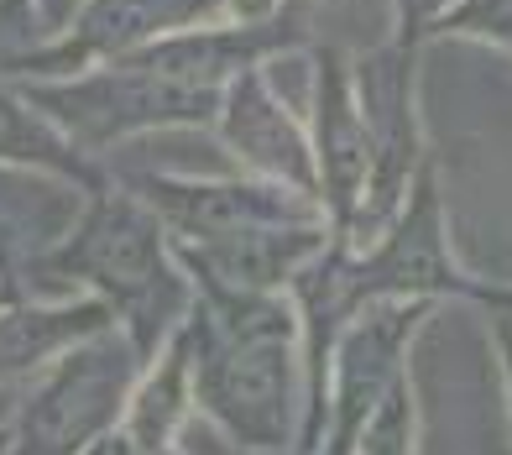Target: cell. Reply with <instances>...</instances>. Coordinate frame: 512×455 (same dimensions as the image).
Here are the masks:
<instances>
[{
  "mask_svg": "<svg viewBox=\"0 0 512 455\" xmlns=\"http://www.w3.org/2000/svg\"><path fill=\"white\" fill-rule=\"evenodd\" d=\"M450 6L455 0H392V37L408 42V48H424Z\"/></svg>",
  "mask_w": 512,
  "mask_h": 455,
  "instance_id": "cell-18",
  "label": "cell"
},
{
  "mask_svg": "<svg viewBox=\"0 0 512 455\" xmlns=\"http://www.w3.org/2000/svg\"><path fill=\"white\" fill-rule=\"evenodd\" d=\"M194 408L241 455L298 450L304 440V325L288 293L194 288L189 320Z\"/></svg>",
  "mask_w": 512,
  "mask_h": 455,
  "instance_id": "cell-1",
  "label": "cell"
},
{
  "mask_svg": "<svg viewBox=\"0 0 512 455\" xmlns=\"http://www.w3.org/2000/svg\"><path fill=\"white\" fill-rule=\"evenodd\" d=\"M225 21H236V27H262V21H277L283 11H293L298 0H215Z\"/></svg>",
  "mask_w": 512,
  "mask_h": 455,
  "instance_id": "cell-19",
  "label": "cell"
},
{
  "mask_svg": "<svg viewBox=\"0 0 512 455\" xmlns=\"http://www.w3.org/2000/svg\"><path fill=\"white\" fill-rule=\"evenodd\" d=\"M418 53L424 48H408L398 37H387L371 53H356V95L371 136V184L351 231V252L371 246L398 220L413 178L429 163L424 121H418Z\"/></svg>",
  "mask_w": 512,
  "mask_h": 455,
  "instance_id": "cell-6",
  "label": "cell"
},
{
  "mask_svg": "<svg viewBox=\"0 0 512 455\" xmlns=\"http://www.w3.org/2000/svg\"><path fill=\"white\" fill-rule=\"evenodd\" d=\"M37 116H48L84 157L105 163V152L136 142L152 131H183V126H215L220 89L178 84L168 74H152L142 63H110L89 68L74 79H42L16 84Z\"/></svg>",
  "mask_w": 512,
  "mask_h": 455,
  "instance_id": "cell-4",
  "label": "cell"
},
{
  "mask_svg": "<svg viewBox=\"0 0 512 455\" xmlns=\"http://www.w3.org/2000/svg\"><path fill=\"white\" fill-rule=\"evenodd\" d=\"M142 367V351L121 330L63 351L53 367L21 382L11 455H84L110 440L126 419Z\"/></svg>",
  "mask_w": 512,
  "mask_h": 455,
  "instance_id": "cell-5",
  "label": "cell"
},
{
  "mask_svg": "<svg viewBox=\"0 0 512 455\" xmlns=\"http://www.w3.org/2000/svg\"><path fill=\"white\" fill-rule=\"evenodd\" d=\"M309 142L319 173V210L330 225V241L351 246L361 199L371 184V136L356 95V53L340 42L314 48V89H309Z\"/></svg>",
  "mask_w": 512,
  "mask_h": 455,
  "instance_id": "cell-9",
  "label": "cell"
},
{
  "mask_svg": "<svg viewBox=\"0 0 512 455\" xmlns=\"http://www.w3.org/2000/svg\"><path fill=\"white\" fill-rule=\"evenodd\" d=\"M84 455H131V445L121 440V429H115V435H110V440H100L95 450H84Z\"/></svg>",
  "mask_w": 512,
  "mask_h": 455,
  "instance_id": "cell-21",
  "label": "cell"
},
{
  "mask_svg": "<svg viewBox=\"0 0 512 455\" xmlns=\"http://www.w3.org/2000/svg\"><path fill=\"white\" fill-rule=\"evenodd\" d=\"M21 299H100L142 361H152L183 330L194 309V283L178 267L168 231L136 194L110 184L84 199L53 252H42L21 272Z\"/></svg>",
  "mask_w": 512,
  "mask_h": 455,
  "instance_id": "cell-2",
  "label": "cell"
},
{
  "mask_svg": "<svg viewBox=\"0 0 512 455\" xmlns=\"http://www.w3.org/2000/svg\"><path fill=\"white\" fill-rule=\"evenodd\" d=\"M168 246L194 288L288 293V283L330 246V225H267V231H246L225 241H199V246L168 241Z\"/></svg>",
  "mask_w": 512,
  "mask_h": 455,
  "instance_id": "cell-12",
  "label": "cell"
},
{
  "mask_svg": "<svg viewBox=\"0 0 512 455\" xmlns=\"http://www.w3.org/2000/svg\"><path fill=\"white\" fill-rule=\"evenodd\" d=\"M32 6H37V16H42V27H48V37H63L89 0H32Z\"/></svg>",
  "mask_w": 512,
  "mask_h": 455,
  "instance_id": "cell-20",
  "label": "cell"
},
{
  "mask_svg": "<svg viewBox=\"0 0 512 455\" xmlns=\"http://www.w3.org/2000/svg\"><path fill=\"white\" fill-rule=\"evenodd\" d=\"M220 6L215 0H89L74 16V27L53 37L11 84H42V79H74L89 68L126 63L142 48L194 27H215Z\"/></svg>",
  "mask_w": 512,
  "mask_h": 455,
  "instance_id": "cell-10",
  "label": "cell"
},
{
  "mask_svg": "<svg viewBox=\"0 0 512 455\" xmlns=\"http://www.w3.org/2000/svg\"><path fill=\"white\" fill-rule=\"evenodd\" d=\"M324 272L340 293L345 314H356L366 304H445V299H465V304H486L492 283L465 272V262L455 257L450 241V215H445V189H439V163L429 157L424 173L413 178V189L403 199L398 220L387 231L351 252V246L330 241L324 246Z\"/></svg>",
  "mask_w": 512,
  "mask_h": 455,
  "instance_id": "cell-3",
  "label": "cell"
},
{
  "mask_svg": "<svg viewBox=\"0 0 512 455\" xmlns=\"http://www.w3.org/2000/svg\"><path fill=\"white\" fill-rule=\"evenodd\" d=\"M84 199L89 194L63 178L0 163V278L21 288V272L74 231Z\"/></svg>",
  "mask_w": 512,
  "mask_h": 455,
  "instance_id": "cell-13",
  "label": "cell"
},
{
  "mask_svg": "<svg viewBox=\"0 0 512 455\" xmlns=\"http://www.w3.org/2000/svg\"><path fill=\"white\" fill-rule=\"evenodd\" d=\"M215 131H220V147L236 157L246 178L283 184V189H293V194L319 199V173H314L309 126L298 121L283 100H277L267 68H246L241 79L225 84Z\"/></svg>",
  "mask_w": 512,
  "mask_h": 455,
  "instance_id": "cell-11",
  "label": "cell"
},
{
  "mask_svg": "<svg viewBox=\"0 0 512 455\" xmlns=\"http://www.w3.org/2000/svg\"><path fill=\"white\" fill-rule=\"evenodd\" d=\"M0 163L63 178V184H74L84 194H100V189L115 184L105 163L84 157L48 116H37V110L27 105V95L6 79H0Z\"/></svg>",
  "mask_w": 512,
  "mask_h": 455,
  "instance_id": "cell-15",
  "label": "cell"
},
{
  "mask_svg": "<svg viewBox=\"0 0 512 455\" xmlns=\"http://www.w3.org/2000/svg\"><path fill=\"white\" fill-rule=\"evenodd\" d=\"M21 304V288H11L6 278H0V314H6V309H16Z\"/></svg>",
  "mask_w": 512,
  "mask_h": 455,
  "instance_id": "cell-22",
  "label": "cell"
},
{
  "mask_svg": "<svg viewBox=\"0 0 512 455\" xmlns=\"http://www.w3.org/2000/svg\"><path fill=\"white\" fill-rule=\"evenodd\" d=\"M131 455H136V450H131ZM162 455H183V450H162Z\"/></svg>",
  "mask_w": 512,
  "mask_h": 455,
  "instance_id": "cell-24",
  "label": "cell"
},
{
  "mask_svg": "<svg viewBox=\"0 0 512 455\" xmlns=\"http://www.w3.org/2000/svg\"><path fill=\"white\" fill-rule=\"evenodd\" d=\"M434 309L439 304H408V299L366 304L340 330L335 356H330V419H324L319 455H356L366 419L408 377V351Z\"/></svg>",
  "mask_w": 512,
  "mask_h": 455,
  "instance_id": "cell-8",
  "label": "cell"
},
{
  "mask_svg": "<svg viewBox=\"0 0 512 455\" xmlns=\"http://www.w3.org/2000/svg\"><path fill=\"white\" fill-rule=\"evenodd\" d=\"M418 388H413V372L382 398V408L366 419L361 440H356V455H418Z\"/></svg>",
  "mask_w": 512,
  "mask_h": 455,
  "instance_id": "cell-16",
  "label": "cell"
},
{
  "mask_svg": "<svg viewBox=\"0 0 512 455\" xmlns=\"http://www.w3.org/2000/svg\"><path fill=\"white\" fill-rule=\"evenodd\" d=\"M48 42L53 37H48V27H42L32 0H0V79L11 84Z\"/></svg>",
  "mask_w": 512,
  "mask_h": 455,
  "instance_id": "cell-17",
  "label": "cell"
},
{
  "mask_svg": "<svg viewBox=\"0 0 512 455\" xmlns=\"http://www.w3.org/2000/svg\"><path fill=\"white\" fill-rule=\"evenodd\" d=\"M189 414H194V351H189V330H178L136 377V393L121 419V440L136 455L178 450Z\"/></svg>",
  "mask_w": 512,
  "mask_h": 455,
  "instance_id": "cell-14",
  "label": "cell"
},
{
  "mask_svg": "<svg viewBox=\"0 0 512 455\" xmlns=\"http://www.w3.org/2000/svg\"><path fill=\"white\" fill-rule=\"evenodd\" d=\"M126 194H136L162 220L168 241H225L267 225H324L319 199L293 194L262 178H183V173H110Z\"/></svg>",
  "mask_w": 512,
  "mask_h": 455,
  "instance_id": "cell-7",
  "label": "cell"
},
{
  "mask_svg": "<svg viewBox=\"0 0 512 455\" xmlns=\"http://www.w3.org/2000/svg\"><path fill=\"white\" fill-rule=\"evenodd\" d=\"M236 455H241V450H236ZM272 455H304V450H272Z\"/></svg>",
  "mask_w": 512,
  "mask_h": 455,
  "instance_id": "cell-23",
  "label": "cell"
}]
</instances>
